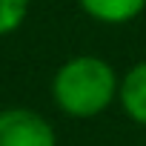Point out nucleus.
I'll return each instance as SVG.
<instances>
[{"label":"nucleus","instance_id":"5","mask_svg":"<svg viewBox=\"0 0 146 146\" xmlns=\"http://www.w3.org/2000/svg\"><path fill=\"white\" fill-rule=\"evenodd\" d=\"M29 0H0V35L15 32L26 17Z\"/></svg>","mask_w":146,"mask_h":146},{"label":"nucleus","instance_id":"2","mask_svg":"<svg viewBox=\"0 0 146 146\" xmlns=\"http://www.w3.org/2000/svg\"><path fill=\"white\" fill-rule=\"evenodd\" d=\"M0 146H57V137L46 117L12 106L0 112Z\"/></svg>","mask_w":146,"mask_h":146},{"label":"nucleus","instance_id":"1","mask_svg":"<svg viewBox=\"0 0 146 146\" xmlns=\"http://www.w3.org/2000/svg\"><path fill=\"white\" fill-rule=\"evenodd\" d=\"M120 92V83L115 78V69L92 54L72 57L57 69L52 80V98L54 103L72 115V117H95L100 115L115 95Z\"/></svg>","mask_w":146,"mask_h":146},{"label":"nucleus","instance_id":"3","mask_svg":"<svg viewBox=\"0 0 146 146\" xmlns=\"http://www.w3.org/2000/svg\"><path fill=\"white\" fill-rule=\"evenodd\" d=\"M117 95H120V103H123L126 115L135 123L146 126V60L126 72V78L120 80Z\"/></svg>","mask_w":146,"mask_h":146},{"label":"nucleus","instance_id":"4","mask_svg":"<svg viewBox=\"0 0 146 146\" xmlns=\"http://www.w3.org/2000/svg\"><path fill=\"white\" fill-rule=\"evenodd\" d=\"M80 6L89 17L100 20V23H129L135 20L143 6H146V0H80Z\"/></svg>","mask_w":146,"mask_h":146}]
</instances>
